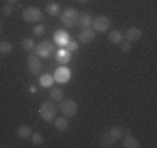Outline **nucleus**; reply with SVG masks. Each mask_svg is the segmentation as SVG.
<instances>
[{
    "instance_id": "nucleus-1",
    "label": "nucleus",
    "mask_w": 157,
    "mask_h": 148,
    "mask_svg": "<svg viewBox=\"0 0 157 148\" xmlns=\"http://www.w3.org/2000/svg\"><path fill=\"white\" fill-rule=\"evenodd\" d=\"M78 20H79V11L74 7H67L61 14V22L68 28L77 27Z\"/></svg>"
},
{
    "instance_id": "nucleus-23",
    "label": "nucleus",
    "mask_w": 157,
    "mask_h": 148,
    "mask_svg": "<svg viewBox=\"0 0 157 148\" xmlns=\"http://www.w3.org/2000/svg\"><path fill=\"white\" fill-rule=\"evenodd\" d=\"M21 45H22V49H24L25 51H33L35 50V47H36L33 39H31V38H25Z\"/></svg>"
},
{
    "instance_id": "nucleus-14",
    "label": "nucleus",
    "mask_w": 157,
    "mask_h": 148,
    "mask_svg": "<svg viewBox=\"0 0 157 148\" xmlns=\"http://www.w3.org/2000/svg\"><path fill=\"white\" fill-rule=\"evenodd\" d=\"M122 147L124 148H139L140 144H139V140L132 137L131 134H127L122 140Z\"/></svg>"
},
{
    "instance_id": "nucleus-27",
    "label": "nucleus",
    "mask_w": 157,
    "mask_h": 148,
    "mask_svg": "<svg viewBox=\"0 0 157 148\" xmlns=\"http://www.w3.org/2000/svg\"><path fill=\"white\" fill-rule=\"evenodd\" d=\"M13 11H14V9H13V6H11V4H9V3H6L3 7H2V13H3L4 15H7V17H9V15H11Z\"/></svg>"
},
{
    "instance_id": "nucleus-13",
    "label": "nucleus",
    "mask_w": 157,
    "mask_h": 148,
    "mask_svg": "<svg viewBox=\"0 0 157 148\" xmlns=\"http://www.w3.org/2000/svg\"><path fill=\"white\" fill-rule=\"evenodd\" d=\"M53 125H54V129H56V130H59V132H65L67 129L70 128L68 119L64 118V116H60V118H54Z\"/></svg>"
},
{
    "instance_id": "nucleus-33",
    "label": "nucleus",
    "mask_w": 157,
    "mask_h": 148,
    "mask_svg": "<svg viewBox=\"0 0 157 148\" xmlns=\"http://www.w3.org/2000/svg\"><path fill=\"white\" fill-rule=\"evenodd\" d=\"M0 29H2V28H0Z\"/></svg>"
},
{
    "instance_id": "nucleus-20",
    "label": "nucleus",
    "mask_w": 157,
    "mask_h": 148,
    "mask_svg": "<svg viewBox=\"0 0 157 148\" xmlns=\"http://www.w3.org/2000/svg\"><path fill=\"white\" fill-rule=\"evenodd\" d=\"M93 22V18L90 14H82L79 15V20H78V24L81 25L82 28H90Z\"/></svg>"
},
{
    "instance_id": "nucleus-16",
    "label": "nucleus",
    "mask_w": 157,
    "mask_h": 148,
    "mask_svg": "<svg viewBox=\"0 0 157 148\" xmlns=\"http://www.w3.org/2000/svg\"><path fill=\"white\" fill-rule=\"evenodd\" d=\"M109 40L113 43V45H120L122 40H124V35H122L121 31L114 29L109 33Z\"/></svg>"
},
{
    "instance_id": "nucleus-22",
    "label": "nucleus",
    "mask_w": 157,
    "mask_h": 148,
    "mask_svg": "<svg viewBox=\"0 0 157 148\" xmlns=\"http://www.w3.org/2000/svg\"><path fill=\"white\" fill-rule=\"evenodd\" d=\"M50 98L53 101H61V100H64V92H63L61 89H59V87H56V89H52L50 90Z\"/></svg>"
},
{
    "instance_id": "nucleus-4",
    "label": "nucleus",
    "mask_w": 157,
    "mask_h": 148,
    "mask_svg": "<svg viewBox=\"0 0 157 148\" xmlns=\"http://www.w3.org/2000/svg\"><path fill=\"white\" fill-rule=\"evenodd\" d=\"M60 111L63 112V115L65 118H72V116L77 115L78 112V104L74 100L68 98V100H61L60 104Z\"/></svg>"
},
{
    "instance_id": "nucleus-28",
    "label": "nucleus",
    "mask_w": 157,
    "mask_h": 148,
    "mask_svg": "<svg viewBox=\"0 0 157 148\" xmlns=\"http://www.w3.org/2000/svg\"><path fill=\"white\" fill-rule=\"evenodd\" d=\"M65 47H67V50L68 51H77V49H78V43L77 42H74V40H70L67 45H65Z\"/></svg>"
},
{
    "instance_id": "nucleus-26",
    "label": "nucleus",
    "mask_w": 157,
    "mask_h": 148,
    "mask_svg": "<svg viewBox=\"0 0 157 148\" xmlns=\"http://www.w3.org/2000/svg\"><path fill=\"white\" fill-rule=\"evenodd\" d=\"M32 144L33 145H42L43 143V136L40 133H32Z\"/></svg>"
},
{
    "instance_id": "nucleus-30",
    "label": "nucleus",
    "mask_w": 157,
    "mask_h": 148,
    "mask_svg": "<svg viewBox=\"0 0 157 148\" xmlns=\"http://www.w3.org/2000/svg\"><path fill=\"white\" fill-rule=\"evenodd\" d=\"M6 3H9V4H17L18 3V0H6Z\"/></svg>"
},
{
    "instance_id": "nucleus-32",
    "label": "nucleus",
    "mask_w": 157,
    "mask_h": 148,
    "mask_svg": "<svg viewBox=\"0 0 157 148\" xmlns=\"http://www.w3.org/2000/svg\"><path fill=\"white\" fill-rule=\"evenodd\" d=\"M77 2H79V3H82V4H85V3H88L89 0H77Z\"/></svg>"
},
{
    "instance_id": "nucleus-17",
    "label": "nucleus",
    "mask_w": 157,
    "mask_h": 148,
    "mask_svg": "<svg viewBox=\"0 0 157 148\" xmlns=\"http://www.w3.org/2000/svg\"><path fill=\"white\" fill-rule=\"evenodd\" d=\"M107 133L113 137L114 140H120L124 137V130H122L120 126H110V128L107 129Z\"/></svg>"
},
{
    "instance_id": "nucleus-12",
    "label": "nucleus",
    "mask_w": 157,
    "mask_h": 148,
    "mask_svg": "<svg viewBox=\"0 0 157 148\" xmlns=\"http://www.w3.org/2000/svg\"><path fill=\"white\" fill-rule=\"evenodd\" d=\"M56 60L59 64H61V65H65V64H68L70 61H71V51H68L67 49H60L59 51L56 53Z\"/></svg>"
},
{
    "instance_id": "nucleus-24",
    "label": "nucleus",
    "mask_w": 157,
    "mask_h": 148,
    "mask_svg": "<svg viewBox=\"0 0 157 148\" xmlns=\"http://www.w3.org/2000/svg\"><path fill=\"white\" fill-rule=\"evenodd\" d=\"M13 51V45L10 42L3 40L0 42V54H10Z\"/></svg>"
},
{
    "instance_id": "nucleus-10",
    "label": "nucleus",
    "mask_w": 157,
    "mask_h": 148,
    "mask_svg": "<svg viewBox=\"0 0 157 148\" xmlns=\"http://www.w3.org/2000/svg\"><path fill=\"white\" fill-rule=\"evenodd\" d=\"M53 40H54V45L60 46V47H65V45L70 42V35L65 32V31L60 29V31H57V32H54Z\"/></svg>"
},
{
    "instance_id": "nucleus-25",
    "label": "nucleus",
    "mask_w": 157,
    "mask_h": 148,
    "mask_svg": "<svg viewBox=\"0 0 157 148\" xmlns=\"http://www.w3.org/2000/svg\"><path fill=\"white\" fill-rule=\"evenodd\" d=\"M44 31H46V28H44L43 24H36L32 29V35L35 36V38H40V36H43Z\"/></svg>"
},
{
    "instance_id": "nucleus-8",
    "label": "nucleus",
    "mask_w": 157,
    "mask_h": 148,
    "mask_svg": "<svg viewBox=\"0 0 157 148\" xmlns=\"http://www.w3.org/2000/svg\"><path fill=\"white\" fill-rule=\"evenodd\" d=\"M53 78H54V80H57V83L64 85V83H67L71 79V71H70V68H67V67H59V68L54 71Z\"/></svg>"
},
{
    "instance_id": "nucleus-15",
    "label": "nucleus",
    "mask_w": 157,
    "mask_h": 148,
    "mask_svg": "<svg viewBox=\"0 0 157 148\" xmlns=\"http://www.w3.org/2000/svg\"><path fill=\"white\" fill-rule=\"evenodd\" d=\"M32 129H31V126H28V125H21V126H18L17 129V134L20 139L25 140V139H29L31 136H32Z\"/></svg>"
},
{
    "instance_id": "nucleus-3",
    "label": "nucleus",
    "mask_w": 157,
    "mask_h": 148,
    "mask_svg": "<svg viewBox=\"0 0 157 148\" xmlns=\"http://www.w3.org/2000/svg\"><path fill=\"white\" fill-rule=\"evenodd\" d=\"M35 53L42 58H50L56 53V46L52 42H42L35 47Z\"/></svg>"
},
{
    "instance_id": "nucleus-31",
    "label": "nucleus",
    "mask_w": 157,
    "mask_h": 148,
    "mask_svg": "<svg viewBox=\"0 0 157 148\" xmlns=\"http://www.w3.org/2000/svg\"><path fill=\"white\" fill-rule=\"evenodd\" d=\"M29 92H31V93H36V87H35V86H31V87H29Z\"/></svg>"
},
{
    "instance_id": "nucleus-2",
    "label": "nucleus",
    "mask_w": 157,
    "mask_h": 148,
    "mask_svg": "<svg viewBox=\"0 0 157 148\" xmlns=\"http://www.w3.org/2000/svg\"><path fill=\"white\" fill-rule=\"evenodd\" d=\"M39 114L44 122H53L56 118V105L52 101H43L39 108Z\"/></svg>"
},
{
    "instance_id": "nucleus-7",
    "label": "nucleus",
    "mask_w": 157,
    "mask_h": 148,
    "mask_svg": "<svg viewBox=\"0 0 157 148\" xmlns=\"http://www.w3.org/2000/svg\"><path fill=\"white\" fill-rule=\"evenodd\" d=\"M27 64H28V69H29V72L32 75H39L42 72V69H43V64L40 61V57L36 56V53L28 56Z\"/></svg>"
},
{
    "instance_id": "nucleus-19",
    "label": "nucleus",
    "mask_w": 157,
    "mask_h": 148,
    "mask_svg": "<svg viewBox=\"0 0 157 148\" xmlns=\"http://www.w3.org/2000/svg\"><path fill=\"white\" fill-rule=\"evenodd\" d=\"M39 83H40L42 87H52V86H53V83H54L53 75H50V74L42 75V76L39 78Z\"/></svg>"
},
{
    "instance_id": "nucleus-29",
    "label": "nucleus",
    "mask_w": 157,
    "mask_h": 148,
    "mask_svg": "<svg viewBox=\"0 0 157 148\" xmlns=\"http://www.w3.org/2000/svg\"><path fill=\"white\" fill-rule=\"evenodd\" d=\"M120 45H121V50L124 51V53H128V51L131 50V47H132V45H131V42H128V40H122L121 43H120Z\"/></svg>"
},
{
    "instance_id": "nucleus-6",
    "label": "nucleus",
    "mask_w": 157,
    "mask_h": 148,
    "mask_svg": "<svg viewBox=\"0 0 157 148\" xmlns=\"http://www.w3.org/2000/svg\"><path fill=\"white\" fill-rule=\"evenodd\" d=\"M22 18H24V21H27V22H39V21H42V18H43V14H42V11L38 9V7H27V9H24V11H22Z\"/></svg>"
},
{
    "instance_id": "nucleus-9",
    "label": "nucleus",
    "mask_w": 157,
    "mask_h": 148,
    "mask_svg": "<svg viewBox=\"0 0 157 148\" xmlns=\"http://www.w3.org/2000/svg\"><path fill=\"white\" fill-rule=\"evenodd\" d=\"M96 38V31L93 29L92 27L90 28H83V31L79 33V43L82 45H89L92 43Z\"/></svg>"
},
{
    "instance_id": "nucleus-11",
    "label": "nucleus",
    "mask_w": 157,
    "mask_h": 148,
    "mask_svg": "<svg viewBox=\"0 0 157 148\" xmlns=\"http://www.w3.org/2000/svg\"><path fill=\"white\" fill-rule=\"evenodd\" d=\"M124 36L128 42H136L142 38V31H140L139 28H135V27L128 28V29L125 31Z\"/></svg>"
},
{
    "instance_id": "nucleus-21",
    "label": "nucleus",
    "mask_w": 157,
    "mask_h": 148,
    "mask_svg": "<svg viewBox=\"0 0 157 148\" xmlns=\"http://www.w3.org/2000/svg\"><path fill=\"white\" fill-rule=\"evenodd\" d=\"M46 13L52 17H56V15L60 14V4L54 3V2H50V3L46 4Z\"/></svg>"
},
{
    "instance_id": "nucleus-5",
    "label": "nucleus",
    "mask_w": 157,
    "mask_h": 148,
    "mask_svg": "<svg viewBox=\"0 0 157 148\" xmlns=\"http://www.w3.org/2000/svg\"><path fill=\"white\" fill-rule=\"evenodd\" d=\"M110 27H111V21H110V18L106 17V15H99V17L93 18L92 28L96 31V32L104 33L110 29Z\"/></svg>"
},
{
    "instance_id": "nucleus-18",
    "label": "nucleus",
    "mask_w": 157,
    "mask_h": 148,
    "mask_svg": "<svg viewBox=\"0 0 157 148\" xmlns=\"http://www.w3.org/2000/svg\"><path fill=\"white\" fill-rule=\"evenodd\" d=\"M116 141L117 140H114L113 137L110 136L107 132H104L103 134H101V137H100V145L101 147H114V144H116Z\"/></svg>"
}]
</instances>
